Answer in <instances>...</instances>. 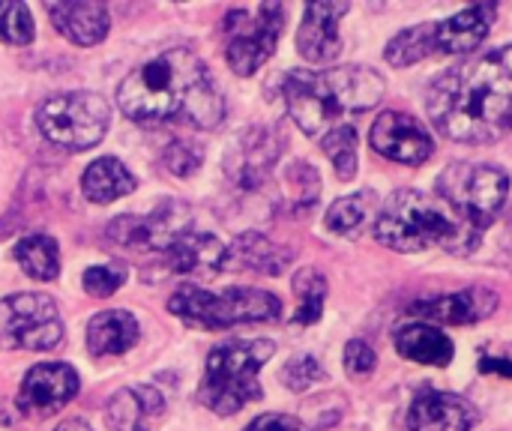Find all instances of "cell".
Instances as JSON below:
<instances>
[{"label": "cell", "mask_w": 512, "mask_h": 431, "mask_svg": "<svg viewBox=\"0 0 512 431\" xmlns=\"http://www.w3.org/2000/svg\"><path fill=\"white\" fill-rule=\"evenodd\" d=\"M396 351L411 360V363H420V366H450L453 363V342L429 327V324H408L396 333Z\"/></svg>", "instance_id": "d4e9b609"}, {"label": "cell", "mask_w": 512, "mask_h": 431, "mask_svg": "<svg viewBox=\"0 0 512 431\" xmlns=\"http://www.w3.org/2000/svg\"><path fill=\"white\" fill-rule=\"evenodd\" d=\"M162 408L165 402L153 387H129L108 402L105 420L114 431H150V423L162 414Z\"/></svg>", "instance_id": "44dd1931"}, {"label": "cell", "mask_w": 512, "mask_h": 431, "mask_svg": "<svg viewBox=\"0 0 512 431\" xmlns=\"http://www.w3.org/2000/svg\"><path fill=\"white\" fill-rule=\"evenodd\" d=\"M435 189L438 198H444L471 228L483 234L510 195V177L501 165L453 162L435 180Z\"/></svg>", "instance_id": "52a82bcc"}, {"label": "cell", "mask_w": 512, "mask_h": 431, "mask_svg": "<svg viewBox=\"0 0 512 431\" xmlns=\"http://www.w3.org/2000/svg\"><path fill=\"white\" fill-rule=\"evenodd\" d=\"M138 342V321L129 312H99L87 324V348L93 357H120Z\"/></svg>", "instance_id": "7402d4cb"}, {"label": "cell", "mask_w": 512, "mask_h": 431, "mask_svg": "<svg viewBox=\"0 0 512 431\" xmlns=\"http://www.w3.org/2000/svg\"><path fill=\"white\" fill-rule=\"evenodd\" d=\"M387 60L393 66H411L426 60L429 54H438V24H417L402 30L399 36H393L387 42Z\"/></svg>", "instance_id": "4316f807"}, {"label": "cell", "mask_w": 512, "mask_h": 431, "mask_svg": "<svg viewBox=\"0 0 512 431\" xmlns=\"http://www.w3.org/2000/svg\"><path fill=\"white\" fill-rule=\"evenodd\" d=\"M81 282H84V291L90 297H111L126 282V267H114V264L90 267Z\"/></svg>", "instance_id": "836d02e7"}, {"label": "cell", "mask_w": 512, "mask_h": 431, "mask_svg": "<svg viewBox=\"0 0 512 431\" xmlns=\"http://www.w3.org/2000/svg\"><path fill=\"white\" fill-rule=\"evenodd\" d=\"M375 207H378L375 192H357V195L339 198L327 210V228L339 237H354L369 225V219H375Z\"/></svg>", "instance_id": "83f0119b"}, {"label": "cell", "mask_w": 512, "mask_h": 431, "mask_svg": "<svg viewBox=\"0 0 512 431\" xmlns=\"http://www.w3.org/2000/svg\"><path fill=\"white\" fill-rule=\"evenodd\" d=\"M78 396V375L66 363L33 366L18 390V408L33 417H48L63 411Z\"/></svg>", "instance_id": "4fadbf2b"}, {"label": "cell", "mask_w": 512, "mask_h": 431, "mask_svg": "<svg viewBox=\"0 0 512 431\" xmlns=\"http://www.w3.org/2000/svg\"><path fill=\"white\" fill-rule=\"evenodd\" d=\"M120 111L141 126L186 120L195 129H213L225 117V102L204 63L189 48H171L132 69L117 87Z\"/></svg>", "instance_id": "7a4b0ae2"}, {"label": "cell", "mask_w": 512, "mask_h": 431, "mask_svg": "<svg viewBox=\"0 0 512 431\" xmlns=\"http://www.w3.org/2000/svg\"><path fill=\"white\" fill-rule=\"evenodd\" d=\"M63 339L57 303L45 294L0 300V351H54Z\"/></svg>", "instance_id": "30bf717a"}, {"label": "cell", "mask_w": 512, "mask_h": 431, "mask_svg": "<svg viewBox=\"0 0 512 431\" xmlns=\"http://www.w3.org/2000/svg\"><path fill=\"white\" fill-rule=\"evenodd\" d=\"M291 261L288 249H279L276 243H270L264 234H243L234 240L231 249H225V264L228 270H258V273H270L279 276Z\"/></svg>", "instance_id": "603a6c76"}, {"label": "cell", "mask_w": 512, "mask_h": 431, "mask_svg": "<svg viewBox=\"0 0 512 431\" xmlns=\"http://www.w3.org/2000/svg\"><path fill=\"white\" fill-rule=\"evenodd\" d=\"M246 431H309L303 429L297 420H291V417H285V414H264V417H258V420H252Z\"/></svg>", "instance_id": "d590c367"}, {"label": "cell", "mask_w": 512, "mask_h": 431, "mask_svg": "<svg viewBox=\"0 0 512 431\" xmlns=\"http://www.w3.org/2000/svg\"><path fill=\"white\" fill-rule=\"evenodd\" d=\"M48 18L75 45L90 48L108 36L111 18L102 3H48Z\"/></svg>", "instance_id": "ffe728a7"}, {"label": "cell", "mask_w": 512, "mask_h": 431, "mask_svg": "<svg viewBox=\"0 0 512 431\" xmlns=\"http://www.w3.org/2000/svg\"><path fill=\"white\" fill-rule=\"evenodd\" d=\"M348 15V3H309L297 33V51L309 63H330L342 51L339 21Z\"/></svg>", "instance_id": "9a60e30c"}, {"label": "cell", "mask_w": 512, "mask_h": 431, "mask_svg": "<svg viewBox=\"0 0 512 431\" xmlns=\"http://www.w3.org/2000/svg\"><path fill=\"white\" fill-rule=\"evenodd\" d=\"M321 147L330 156L339 180H354V174H357V129L345 123V126L327 132L321 138Z\"/></svg>", "instance_id": "f546056e"}, {"label": "cell", "mask_w": 512, "mask_h": 431, "mask_svg": "<svg viewBox=\"0 0 512 431\" xmlns=\"http://www.w3.org/2000/svg\"><path fill=\"white\" fill-rule=\"evenodd\" d=\"M324 378V369L318 366L315 357H294L285 369H282V384L294 393L309 390L312 384H318Z\"/></svg>", "instance_id": "d6a6232c"}, {"label": "cell", "mask_w": 512, "mask_h": 431, "mask_svg": "<svg viewBox=\"0 0 512 431\" xmlns=\"http://www.w3.org/2000/svg\"><path fill=\"white\" fill-rule=\"evenodd\" d=\"M201 159H204L201 144L186 141V138H177V141L165 150V165H168V171L177 174V177H189L192 171H198Z\"/></svg>", "instance_id": "1f68e13d"}, {"label": "cell", "mask_w": 512, "mask_h": 431, "mask_svg": "<svg viewBox=\"0 0 512 431\" xmlns=\"http://www.w3.org/2000/svg\"><path fill=\"white\" fill-rule=\"evenodd\" d=\"M285 24L279 3H261L258 9H231L225 15V60L234 75H255L276 51Z\"/></svg>", "instance_id": "9c48e42d"}, {"label": "cell", "mask_w": 512, "mask_h": 431, "mask_svg": "<svg viewBox=\"0 0 512 431\" xmlns=\"http://www.w3.org/2000/svg\"><path fill=\"white\" fill-rule=\"evenodd\" d=\"M375 363H378V357H375V351L363 339L348 342V348H345V369H348V375L363 378V375H369L375 369Z\"/></svg>", "instance_id": "e575fe53"}, {"label": "cell", "mask_w": 512, "mask_h": 431, "mask_svg": "<svg viewBox=\"0 0 512 431\" xmlns=\"http://www.w3.org/2000/svg\"><path fill=\"white\" fill-rule=\"evenodd\" d=\"M276 159H279V138L270 129H249L243 138H237L225 168L228 177L237 180L243 189H255L267 177Z\"/></svg>", "instance_id": "e0dca14e"}, {"label": "cell", "mask_w": 512, "mask_h": 431, "mask_svg": "<svg viewBox=\"0 0 512 431\" xmlns=\"http://www.w3.org/2000/svg\"><path fill=\"white\" fill-rule=\"evenodd\" d=\"M192 231V219L189 210L177 201L162 204L156 213H150L147 219H135V216H120L111 228L108 237L117 246H129V249H144V252H165L177 237Z\"/></svg>", "instance_id": "8fae6325"}, {"label": "cell", "mask_w": 512, "mask_h": 431, "mask_svg": "<svg viewBox=\"0 0 512 431\" xmlns=\"http://www.w3.org/2000/svg\"><path fill=\"white\" fill-rule=\"evenodd\" d=\"M276 354L270 339H243L225 342L207 357L204 381L198 390V402L219 417H231L249 402L264 396L258 384V372Z\"/></svg>", "instance_id": "5b68a950"}, {"label": "cell", "mask_w": 512, "mask_h": 431, "mask_svg": "<svg viewBox=\"0 0 512 431\" xmlns=\"http://www.w3.org/2000/svg\"><path fill=\"white\" fill-rule=\"evenodd\" d=\"M0 42L9 45L33 42V15L24 3H0Z\"/></svg>", "instance_id": "4dcf8cb0"}, {"label": "cell", "mask_w": 512, "mask_h": 431, "mask_svg": "<svg viewBox=\"0 0 512 431\" xmlns=\"http://www.w3.org/2000/svg\"><path fill=\"white\" fill-rule=\"evenodd\" d=\"M480 372H492V375H507L512 378V360H498V357H483L480 360Z\"/></svg>", "instance_id": "8d00e7d4"}, {"label": "cell", "mask_w": 512, "mask_h": 431, "mask_svg": "<svg viewBox=\"0 0 512 431\" xmlns=\"http://www.w3.org/2000/svg\"><path fill=\"white\" fill-rule=\"evenodd\" d=\"M369 141L375 147V153H381L390 162H402V165H423L432 153H435V141L429 135V129L402 111H384L378 114V120L372 123Z\"/></svg>", "instance_id": "7c38bea8"}, {"label": "cell", "mask_w": 512, "mask_h": 431, "mask_svg": "<svg viewBox=\"0 0 512 431\" xmlns=\"http://www.w3.org/2000/svg\"><path fill=\"white\" fill-rule=\"evenodd\" d=\"M12 255L21 264V270L36 282H54L60 273V249H57V240L48 234H33V237L18 240Z\"/></svg>", "instance_id": "484cf974"}, {"label": "cell", "mask_w": 512, "mask_h": 431, "mask_svg": "<svg viewBox=\"0 0 512 431\" xmlns=\"http://www.w3.org/2000/svg\"><path fill=\"white\" fill-rule=\"evenodd\" d=\"M54 431H93L84 420H66V423H60Z\"/></svg>", "instance_id": "74e56055"}, {"label": "cell", "mask_w": 512, "mask_h": 431, "mask_svg": "<svg viewBox=\"0 0 512 431\" xmlns=\"http://www.w3.org/2000/svg\"><path fill=\"white\" fill-rule=\"evenodd\" d=\"M498 309V294L489 288H465L456 294H441V297H429L411 306L414 315L429 318V321H441V324H477L483 318H489Z\"/></svg>", "instance_id": "2e32d148"}, {"label": "cell", "mask_w": 512, "mask_h": 431, "mask_svg": "<svg viewBox=\"0 0 512 431\" xmlns=\"http://www.w3.org/2000/svg\"><path fill=\"white\" fill-rule=\"evenodd\" d=\"M477 426V408L456 396L441 390H420L408 411V429L411 431H471Z\"/></svg>", "instance_id": "5bb4252c"}, {"label": "cell", "mask_w": 512, "mask_h": 431, "mask_svg": "<svg viewBox=\"0 0 512 431\" xmlns=\"http://www.w3.org/2000/svg\"><path fill=\"white\" fill-rule=\"evenodd\" d=\"M285 105L291 120L312 138L345 126L348 117L375 108L384 99V78L369 66H336L324 72H288Z\"/></svg>", "instance_id": "3957f363"}, {"label": "cell", "mask_w": 512, "mask_h": 431, "mask_svg": "<svg viewBox=\"0 0 512 431\" xmlns=\"http://www.w3.org/2000/svg\"><path fill=\"white\" fill-rule=\"evenodd\" d=\"M165 273H192V276H216L225 264V246L213 234L189 231L177 237L162 255Z\"/></svg>", "instance_id": "ac0fdd59"}, {"label": "cell", "mask_w": 512, "mask_h": 431, "mask_svg": "<svg viewBox=\"0 0 512 431\" xmlns=\"http://www.w3.org/2000/svg\"><path fill=\"white\" fill-rule=\"evenodd\" d=\"M135 186H138V180L132 177V171L114 156L96 159L81 177V192L93 204H111L117 198H126L135 192Z\"/></svg>", "instance_id": "cb8c5ba5"}, {"label": "cell", "mask_w": 512, "mask_h": 431, "mask_svg": "<svg viewBox=\"0 0 512 431\" xmlns=\"http://www.w3.org/2000/svg\"><path fill=\"white\" fill-rule=\"evenodd\" d=\"M372 234L378 243L396 252H423L429 246H444L456 255L474 252L483 237L444 198L417 189L396 192L378 213Z\"/></svg>", "instance_id": "277c9868"}, {"label": "cell", "mask_w": 512, "mask_h": 431, "mask_svg": "<svg viewBox=\"0 0 512 431\" xmlns=\"http://www.w3.org/2000/svg\"><path fill=\"white\" fill-rule=\"evenodd\" d=\"M171 315L180 321L201 327V330H228L237 324L273 321L282 312L279 297L258 288H225V291H204L195 285H183L168 300Z\"/></svg>", "instance_id": "8992f818"}, {"label": "cell", "mask_w": 512, "mask_h": 431, "mask_svg": "<svg viewBox=\"0 0 512 431\" xmlns=\"http://www.w3.org/2000/svg\"><path fill=\"white\" fill-rule=\"evenodd\" d=\"M435 129L462 144H489L512 129V45L447 69L429 87Z\"/></svg>", "instance_id": "6da1fadb"}, {"label": "cell", "mask_w": 512, "mask_h": 431, "mask_svg": "<svg viewBox=\"0 0 512 431\" xmlns=\"http://www.w3.org/2000/svg\"><path fill=\"white\" fill-rule=\"evenodd\" d=\"M495 3H477L468 6L462 12H456L453 18L438 24V51L444 54H471L492 30L495 24Z\"/></svg>", "instance_id": "d6986e66"}, {"label": "cell", "mask_w": 512, "mask_h": 431, "mask_svg": "<svg viewBox=\"0 0 512 431\" xmlns=\"http://www.w3.org/2000/svg\"><path fill=\"white\" fill-rule=\"evenodd\" d=\"M507 243H510V249H512V210H510V216H507Z\"/></svg>", "instance_id": "f35d334b"}, {"label": "cell", "mask_w": 512, "mask_h": 431, "mask_svg": "<svg viewBox=\"0 0 512 431\" xmlns=\"http://www.w3.org/2000/svg\"><path fill=\"white\" fill-rule=\"evenodd\" d=\"M111 123V108L99 93L90 90H72V93H57L45 99L36 111V126L39 132L63 147V150H90L96 147Z\"/></svg>", "instance_id": "ba28073f"}, {"label": "cell", "mask_w": 512, "mask_h": 431, "mask_svg": "<svg viewBox=\"0 0 512 431\" xmlns=\"http://www.w3.org/2000/svg\"><path fill=\"white\" fill-rule=\"evenodd\" d=\"M294 291L300 297L294 324H315L321 318V309H324V300H327V279L315 267H303L294 276Z\"/></svg>", "instance_id": "f1b7e54d"}]
</instances>
